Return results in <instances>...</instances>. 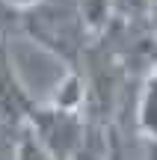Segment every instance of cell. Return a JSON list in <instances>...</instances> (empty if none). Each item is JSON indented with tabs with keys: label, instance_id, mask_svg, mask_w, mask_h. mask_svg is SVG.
<instances>
[{
	"label": "cell",
	"instance_id": "4",
	"mask_svg": "<svg viewBox=\"0 0 157 160\" xmlns=\"http://www.w3.org/2000/svg\"><path fill=\"white\" fill-rule=\"evenodd\" d=\"M136 122L145 137H157V71L142 83L140 107H136Z\"/></svg>",
	"mask_w": 157,
	"mask_h": 160
},
{
	"label": "cell",
	"instance_id": "7",
	"mask_svg": "<svg viewBox=\"0 0 157 160\" xmlns=\"http://www.w3.org/2000/svg\"><path fill=\"white\" fill-rule=\"evenodd\" d=\"M9 6H24V9H30V6H36V3H42V0H6Z\"/></svg>",
	"mask_w": 157,
	"mask_h": 160
},
{
	"label": "cell",
	"instance_id": "5",
	"mask_svg": "<svg viewBox=\"0 0 157 160\" xmlns=\"http://www.w3.org/2000/svg\"><path fill=\"white\" fill-rule=\"evenodd\" d=\"M119 15L140 21V18H151V0H113Z\"/></svg>",
	"mask_w": 157,
	"mask_h": 160
},
{
	"label": "cell",
	"instance_id": "3",
	"mask_svg": "<svg viewBox=\"0 0 157 160\" xmlns=\"http://www.w3.org/2000/svg\"><path fill=\"white\" fill-rule=\"evenodd\" d=\"M83 101H86V83H83L80 74H77L74 65H68V68L59 74V80L53 83L47 104H53V107H62V110H77V113H80Z\"/></svg>",
	"mask_w": 157,
	"mask_h": 160
},
{
	"label": "cell",
	"instance_id": "6",
	"mask_svg": "<svg viewBox=\"0 0 157 160\" xmlns=\"http://www.w3.org/2000/svg\"><path fill=\"white\" fill-rule=\"evenodd\" d=\"M145 160H157V137H148V151H145Z\"/></svg>",
	"mask_w": 157,
	"mask_h": 160
},
{
	"label": "cell",
	"instance_id": "1",
	"mask_svg": "<svg viewBox=\"0 0 157 160\" xmlns=\"http://www.w3.org/2000/svg\"><path fill=\"white\" fill-rule=\"evenodd\" d=\"M24 24L39 48L59 57L65 65L77 62L83 36L89 33L77 0H42V3L27 9Z\"/></svg>",
	"mask_w": 157,
	"mask_h": 160
},
{
	"label": "cell",
	"instance_id": "2",
	"mask_svg": "<svg viewBox=\"0 0 157 160\" xmlns=\"http://www.w3.org/2000/svg\"><path fill=\"white\" fill-rule=\"evenodd\" d=\"M27 128L56 160H74L86 142V125L77 110H62L53 104L36 107L27 119Z\"/></svg>",
	"mask_w": 157,
	"mask_h": 160
},
{
	"label": "cell",
	"instance_id": "8",
	"mask_svg": "<svg viewBox=\"0 0 157 160\" xmlns=\"http://www.w3.org/2000/svg\"><path fill=\"white\" fill-rule=\"evenodd\" d=\"M151 21L157 24V0H151Z\"/></svg>",
	"mask_w": 157,
	"mask_h": 160
}]
</instances>
